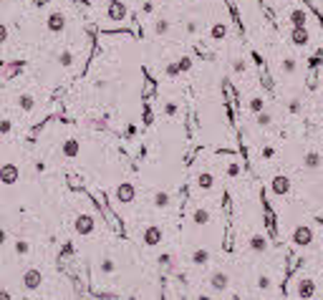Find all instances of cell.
<instances>
[{"mask_svg": "<svg viewBox=\"0 0 323 300\" xmlns=\"http://www.w3.org/2000/svg\"><path fill=\"white\" fill-rule=\"evenodd\" d=\"M21 285L28 290V292H38L43 287V272L36 270V267H28L23 275H21Z\"/></svg>", "mask_w": 323, "mask_h": 300, "instance_id": "cell-1", "label": "cell"}, {"mask_svg": "<svg viewBox=\"0 0 323 300\" xmlns=\"http://www.w3.org/2000/svg\"><path fill=\"white\" fill-rule=\"evenodd\" d=\"M295 295H298L300 300H310V297L315 295V280L308 277V275H300V277L295 280Z\"/></svg>", "mask_w": 323, "mask_h": 300, "instance_id": "cell-2", "label": "cell"}, {"mask_svg": "<svg viewBox=\"0 0 323 300\" xmlns=\"http://www.w3.org/2000/svg\"><path fill=\"white\" fill-rule=\"evenodd\" d=\"M46 28H48V33H53V36L63 33V31H66V13H63V11H51L48 18H46Z\"/></svg>", "mask_w": 323, "mask_h": 300, "instance_id": "cell-3", "label": "cell"}, {"mask_svg": "<svg viewBox=\"0 0 323 300\" xmlns=\"http://www.w3.org/2000/svg\"><path fill=\"white\" fill-rule=\"evenodd\" d=\"M73 230H76L78 235H84V237H86V235H94V230H96V217H94V215H86V212L78 215V217L73 220Z\"/></svg>", "mask_w": 323, "mask_h": 300, "instance_id": "cell-4", "label": "cell"}, {"mask_svg": "<svg viewBox=\"0 0 323 300\" xmlns=\"http://www.w3.org/2000/svg\"><path fill=\"white\" fill-rule=\"evenodd\" d=\"M290 240H293L295 247H308V245L313 242V230H310L308 225H298V227L293 230Z\"/></svg>", "mask_w": 323, "mask_h": 300, "instance_id": "cell-5", "label": "cell"}, {"mask_svg": "<svg viewBox=\"0 0 323 300\" xmlns=\"http://www.w3.org/2000/svg\"><path fill=\"white\" fill-rule=\"evenodd\" d=\"M162 240H165V232H162V227H159V225H149V227H144V232H141V242H144L146 247H156Z\"/></svg>", "mask_w": 323, "mask_h": 300, "instance_id": "cell-6", "label": "cell"}, {"mask_svg": "<svg viewBox=\"0 0 323 300\" xmlns=\"http://www.w3.org/2000/svg\"><path fill=\"white\" fill-rule=\"evenodd\" d=\"M21 179V167H16L13 162H6L3 167H0V182H3L6 187L16 184Z\"/></svg>", "mask_w": 323, "mask_h": 300, "instance_id": "cell-7", "label": "cell"}, {"mask_svg": "<svg viewBox=\"0 0 323 300\" xmlns=\"http://www.w3.org/2000/svg\"><path fill=\"white\" fill-rule=\"evenodd\" d=\"M114 197H116V199H119L121 205H131V202L136 199V187H134L131 182H121V184L116 187Z\"/></svg>", "mask_w": 323, "mask_h": 300, "instance_id": "cell-8", "label": "cell"}, {"mask_svg": "<svg viewBox=\"0 0 323 300\" xmlns=\"http://www.w3.org/2000/svg\"><path fill=\"white\" fill-rule=\"evenodd\" d=\"M210 285H212V290L222 292V290L230 287V275H227L225 270H215V272L210 275Z\"/></svg>", "mask_w": 323, "mask_h": 300, "instance_id": "cell-9", "label": "cell"}, {"mask_svg": "<svg viewBox=\"0 0 323 300\" xmlns=\"http://www.w3.org/2000/svg\"><path fill=\"white\" fill-rule=\"evenodd\" d=\"M129 16V8L124 6V0H119V3H111L109 8H106V18L109 21H124Z\"/></svg>", "mask_w": 323, "mask_h": 300, "instance_id": "cell-10", "label": "cell"}, {"mask_svg": "<svg viewBox=\"0 0 323 300\" xmlns=\"http://www.w3.org/2000/svg\"><path fill=\"white\" fill-rule=\"evenodd\" d=\"M61 154H63L66 159H76V157L81 154V141H78V139H66L63 146H61Z\"/></svg>", "mask_w": 323, "mask_h": 300, "instance_id": "cell-11", "label": "cell"}, {"mask_svg": "<svg viewBox=\"0 0 323 300\" xmlns=\"http://www.w3.org/2000/svg\"><path fill=\"white\" fill-rule=\"evenodd\" d=\"M273 192L278 194V197H285V194H290V179L285 177V174H278V177H273Z\"/></svg>", "mask_w": 323, "mask_h": 300, "instance_id": "cell-12", "label": "cell"}, {"mask_svg": "<svg viewBox=\"0 0 323 300\" xmlns=\"http://www.w3.org/2000/svg\"><path fill=\"white\" fill-rule=\"evenodd\" d=\"M151 205H154L156 210H170V207H172V197H170V192L156 189V192L151 194Z\"/></svg>", "mask_w": 323, "mask_h": 300, "instance_id": "cell-13", "label": "cell"}, {"mask_svg": "<svg viewBox=\"0 0 323 300\" xmlns=\"http://www.w3.org/2000/svg\"><path fill=\"white\" fill-rule=\"evenodd\" d=\"M227 33H230V28H227L225 21H217V23H212V28H210V38H212V41H225Z\"/></svg>", "mask_w": 323, "mask_h": 300, "instance_id": "cell-14", "label": "cell"}, {"mask_svg": "<svg viewBox=\"0 0 323 300\" xmlns=\"http://www.w3.org/2000/svg\"><path fill=\"white\" fill-rule=\"evenodd\" d=\"M308 41H310V36H308L305 28H293V31H290V43H293V46L303 48V46H308Z\"/></svg>", "mask_w": 323, "mask_h": 300, "instance_id": "cell-15", "label": "cell"}, {"mask_svg": "<svg viewBox=\"0 0 323 300\" xmlns=\"http://www.w3.org/2000/svg\"><path fill=\"white\" fill-rule=\"evenodd\" d=\"M210 220H212V215H210V210H207V207H197V210L192 212V222H195L197 227L210 225Z\"/></svg>", "mask_w": 323, "mask_h": 300, "instance_id": "cell-16", "label": "cell"}, {"mask_svg": "<svg viewBox=\"0 0 323 300\" xmlns=\"http://www.w3.org/2000/svg\"><path fill=\"white\" fill-rule=\"evenodd\" d=\"M250 250H253V252H258V255H260V252H265V250H268V237H265L263 232H255V235L250 237Z\"/></svg>", "mask_w": 323, "mask_h": 300, "instance_id": "cell-17", "label": "cell"}, {"mask_svg": "<svg viewBox=\"0 0 323 300\" xmlns=\"http://www.w3.org/2000/svg\"><path fill=\"white\" fill-rule=\"evenodd\" d=\"M303 167H305V169H320V167H323V157H320L318 152H308V154L303 157Z\"/></svg>", "mask_w": 323, "mask_h": 300, "instance_id": "cell-18", "label": "cell"}, {"mask_svg": "<svg viewBox=\"0 0 323 300\" xmlns=\"http://www.w3.org/2000/svg\"><path fill=\"white\" fill-rule=\"evenodd\" d=\"M190 260H192V265H195V267H205V265L210 262V252H207L205 247H197V250L192 252V257H190Z\"/></svg>", "mask_w": 323, "mask_h": 300, "instance_id": "cell-19", "label": "cell"}, {"mask_svg": "<svg viewBox=\"0 0 323 300\" xmlns=\"http://www.w3.org/2000/svg\"><path fill=\"white\" fill-rule=\"evenodd\" d=\"M16 104H18V109H21V111H26V114H28V111H33V109H36V98H33V96H31V93H21V96H18V101H16Z\"/></svg>", "mask_w": 323, "mask_h": 300, "instance_id": "cell-20", "label": "cell"}, {"mask_svg": "<svg viewBox=\"0 0 323 300\" xmlns=\"http://www.w3.org/2000/svg\"><path fill=\"white\" fill-rule=\"evenodd\" d=\"M197 187H200L202 192H210V189L215 187V177H212L210 172H202V174L197 177Z\"/></svg>", "mask_w": 323, "mask_h": 300, "instance_id": "cell-21", "label": "cell"}, {"mask_svg": "<svg viewBox=\"0 0 323 300\" xmlns=\"http://www.w3.org/2000/svg\"><path fill=\"white\" fill-rule=\"evenodd\" d=\"M170 31H172L170 18H156V21H154V33H156V36H167Z\"/></svg>", "mask_w": 323, "mask_h": 300, "instance_id": "cell-22", "label": "cell"}, {"mask_svg": "<svg viewBox=\"0 0 323 300\" xmlns=\"http://www.w3.org/2000/svg\"><path fill=\"white\" fill-rule=\"evenodd\" d=\"M305 21H308V16H305V11H290V23H293V28H305Z\"/></svg>", "mask_w": 323, "mask_h": 300, "instance_id": "cell-23", "label": "cell"}, {"mask_svg": "<svg viewBox=\"0 0 323 300\" xmlns=\"http://www.w3.org/2000/svg\"><path fill=\"white\" fill-rule=\"evenodd\" d=\"M248 106H250V111L258 116V114H263V111H265V98H263V96H253Z\"/></svg>", "mask_w": 323, "mask_h": 300, "instance_id": "cell-24", "label": "cell"}, {"mask_svg": "<svg viewBox=\"0 0 323 300\" xmlns=\"http://www.w3.org/2000/svg\"><path fill=\"white\" fill-rule=\"evenodd\" d=\"M13 250H16V255H21V257H23V255H28V252H31V245H28V240H21V237H18V240H16V245H13Z\"/></svg>", "mask_w": 323, "mask_h": 300, "instance_id": "cell-25", "label": "cell"}, {"mask_svg": "<svg viewBox=\"0 0 323 300\" xmlns=\"http://www.w3.org/2000/svg\"><path fill=\"white\" fill-rule=\"evenodd\" d=\"M99 270H101V272H106V275H111V272L116 270V262H114L111 257H101V262H99Z\"/></svg>", "mask_w": 323, "mask_h": 300, "instance_id": "cell-26", "label": "cell"}, {"mask_svg": "<svg viewBox=\"0 0 323 300\" xmlns=\"http://www.w3.org/2000/svg\"><path fill=\"white\" fill-rule=\"evenodd\" d=\"M255 124H258L260 129H268V126L273 124V116H270L268 111H263V114H258V116H255Z\"/></svg>", "mask_w": 323, "mask_h": 300, "instance_id": "cell-27", "label": "cell"}, {"mask_svg": "<svg viewBox=\"0 0 323 300\" xmlns=\"http://www.w3.org/2000/svg\"><path fill=\"white\" fill-rule=\"evenodd\" d=\"M71 63H73V53H71V51H61V53H58V66L68 68Z\"/></svg>", "mask_w": 323, "mask_h": 300, "instance_id": "cell-28", "label": "cell"}, {"mask_svg": "<svg viewBox=\"0 0 323 300\" xmlns=\"http://www.w3.org/2000/svg\"><path fill=\"white\" fill-rule=\"evenodd\" d=\"M280 68H283V73H293V71L298 68V63H295V58H283Z\"/></svg>", "mask_w": 323, "mask_h": 300, "instance_id": "cell-29", "label": "cell"}, {"mask_svg": "<svg viewBox=\"0 0 323 300\" xmlns=\"http://www.w3.org/2000/svg\"><path fill=\"white\" fill-rule=\"evenodd\" d=\"M232 71H235L237 76H240V73H245V71H248V63H245V58H235V61H232Z\"/></svg>", "mask_w": 323, "mask_h": 300, "instance_id": "cell-30", "label": "cell"}, {"mask_svg": "<svg viewBox=\"0 0 323 300\" xmlns=\"http://www.w3.org/2000/svg\"><path fill=\"white\" fill-rule=\"evenodd\" d=\"M21 68H23V63H8V66H6V71H3V76H6V78H13V73H16V71H21Z\"/></svg>", "mask_w": 323, "mask_h": 300, "instance_id": "cell-31", "label": "cell"}, {"mask_svg": "<svg viewBox=\"0 0 323 300\" xmlns=\"http://www.w3.org/2000/svg\"><path fill=\"white\" fill-rule=\"evenodd\" d=\"M270 285H273V282H270V275H265V272L258 275V287H260V290H270Z\"/></svg>", "mask_w": 323, "mask_h": 300, "instance_id": "cell-32", "label": "cell"}, {"mask_svg": "<svg viewBox=\"0 0 323 300\" xmlns=\"http://www.w3.org/2000/svg\"><path fill=\"white\" fill-rule=\"evenodd\" d=\"M11 41V28H8V23H3V26H0V43H8Z\"/></svg>", "mask_w": 323, "mask_h": 300, "instance_id": "cell-33", "label": "cell"}, {"mask_svg": "<svg viewBox=\"0 0 323 300\" xmlns=\"http://www.w3.org/2000/svg\"><path fill=\"white\" fill-rule=\"evenodd\" d=\"M11 129H13V121H11V119H3V121H0V134H3V136H8Z\"/></svg>", "mask_w": 323, "mask_h": 300, "instance_id": "cell-34", "label": "cell"}, {"mask_svg": "<svg viewBox=\"0 0 323 300\" xmlns=\"http://www.w3.org/2000/svg\"><path fill=\"white\" fill-rule=\"evenodd\" d=\"M159 265H162V267H167V270H172V267H175L172 255H162V257H159Z\"/></svg>", "mask_w": 323, "mask_h": 300, "instance_id": "cell-35", "label": "cell"}, {"mask_svg": "<svg viewBox=\"0 0 323 300\" xmlns=\"http://www.w3.org/2000/svg\"><path fill=\"white\" fill-rule=\"evenodd\" d=\"M177 68H180V73H182V71H190V68H192V58H180V61H177Z\"/></svg>", "mask_w": 323, "mask_h": 300, "instance_id": "cell-36", "label": "cell"}, {"mask_svg": "<svg viewBox=\"0 0 323 300\" xmlns=\"http://www.w3.org/2000/svg\"><path fill=\"white\" fill-rule=\"evenodd\" d=\"M165 114H167V116H175V114H177V104H172V101L165 104Z\"/></svg>", "mask_w": 323, "mask_h": 300, "instance_id": "cell-37", "label": "cell"}, {"mask_svg": "<svg viewBox=\"0 0 323 300\" xmlns=\"http://www.w3.org/2000/svg\"><path fill=\"white\" fill-rule=\"evenodd\" d=\"M0 300H13V295H11V290H8V287L0 290Z\"/></svg>", "mask_w": 323, "mask_h": 300, "instance_id": "cell-38", "label": "cell"}, {"mask_svg": "<svg viewBox=\"0 0 323 300\" xmlns=\"http://www.w3.org/2000/svg\"><path fill=\"white\" fill-rule=\"evenodd\" d=\"M6 242H8V227L0 230V245H6Z\"/></svg>", "mask_w": 323, "mask_h": 300, "instance_id": "cell-39", "label": "cell"}, {"mask_svg": "<svg viewBox=\"0 0 323 300\" xmlns=\"http://www.w3.org/2000/svg\"><path fill=\"white\" fill-rule=\"evenodd\" d=\"M237 172H240V167H237V164H230L227 174H230V177H237Z\"/></svg>", "mask_w": 323, "mask_h": 300, "instance_id": "cell-40", "label": "cell"}, {"mask_svg": "<svg viewBox=\"0 0 323 300\" xmlns=\"http://www.w3.org/2000/svg\"><path fill=\"white\" fill-rule=\"evenodd\" d=\"M320 58H323V53H315V56L310 58V66H318V63H320Z\"/></svg>", "mask_w": 323, "mask_h": 300, "instance_id": "cell-41", "label": "cell"}, {"mask_svg": "<svg viewBox=\"0 0 323 300\" xmlns=\"http://www.w3.org/2000/svg\"><path fill=\"white\" fill-rule=\"evenodd\" d=\"M167 73H170V76H177V73H180V68H177V63H172V66L167 68Z\"/></svg>", "mask_w": 323, "mask_h": 300, "instance_id": "cell-42", "label": "cell"}, {"mask_svg": "<svg viewBox=\"0 0 323 300\" xmlns=\"http://www.w3.org/2000/svg\"><path fill=\"white\" fill-rule=\"evenodd\" d=\"M187 31H190V33H195V31H197V23H195V21H190V23H187Z\"/></svg>", "mask_w": 323, "mask_h": 300, "instance_id": "cell-43", "label": "cell"}, {"mask_svg": "<svg viewBox=\"0 0 323 300\" xmlns=\"http://www.w3.org/2000/svg\"><path fill=\"white\" fill-rule=\"evenodd\" d=\"M290 111H293V114L300 111V104H298V101H290Z\"/></svg>", "mask_w": 323, "mask_h": 300, "instance_id": "cell-44", "label": "cell"}, {"mask_svg": "<svg viewBox=\"0 0 323 300\" xmlns=\"http://www.w3.org/2000/svg\"><path fill=\"white\" fill-rule=\"evenodd\" d=\"M144 124H151V111H149V109L144 111Z\"/></svg>", "mask_w": 323, "mask_h": 300, "instance_id": "cell-45", "label": "cell"}, {"mask_svg": "<svg viewBox=\"0 0 323 300\" xmlns=\"http://www.w3.org/2000/svg\"><path fill=\"white\" fill-rule=\"evenodd\" d=\"M106 3H109V6H111V3H119V0H106Z\"/></svg>", "mask_w": 323, "mask_h": 300, "instance_id": "cell-46", "label": "cell"}, {"mask_svg": "<svg viewBox=\"0 0 323 300\" xmlns=\"http://www.w3.org/2000/svg\"><path fill=\"white\" fill-rule=\"evenodd\" d=\"M144 3H151V0H144Z\"/></svg>", "mask_w": 323, "mask_h": 300, "instance_id": "cell-47", "label": "cell"}]
</instances>
